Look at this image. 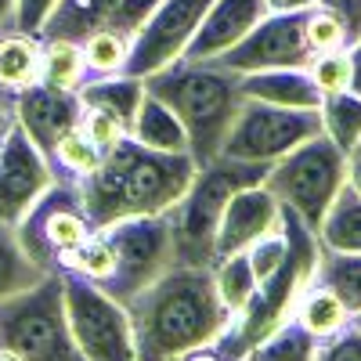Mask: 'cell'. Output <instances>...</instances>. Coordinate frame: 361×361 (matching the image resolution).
Segmentation results:
<instances>
[{"mask_svg": "<svg viewBox=\"0 0 361 361\" xmlns=\"http://www.w3.org/2000/svg\"><path fill=\"white\" fill-rule=\"evenodd\" d=\"M243 94L253 102L282 105V109H322V90L307 76V69H264L243 76Z\"/></svg>", "mask_w": 361, "mask_h": 361, "instance_id": "19", "label": "cell"}, {"mask_svg": "<svg viewBox=\"0 0 361 361\" xmlns=\"http://www.w3.org/2000/svg\"><path fill=\"white\" fill-rule=\"evenodd\" d=\"M54 8H58V0H15V29L40 37V29Z\"/></svg>", "mask_w": 361, "mask_h": 361, "instance_id": "38", "label": "cell"}, {"mask_svg": "<svg viewBox=\"0 0 361 361\" xmlns=\"http://www.w3.org/2000/svg\"><path fill=\"white\" fill-rule=\"evenodd\" d=\"M267 170H271L267 163H243V159H228V156H217L214 163L199 166L195 180L180 195V202L166 209L170 238H173V264L214 267L224 206L231 202L238 188L264 185Z\"/></svg>", "mask_w": 361, "mask_h": 361, "instance_id": "5", "label": "cell"}, {"mask_svg": "<svg viewBox=\"0 0 361 361\" xmlns=\"http://www.w3.org/2000/svg\"><path fill=\"white\" fill-rule=\"evenodd\" d=\"M15 231L22 238L25 253L33 257L44 271H54L58 257L76 250L80 243H87L98 228L90 224V217L83 214L76 180L58 177L54 185L37 199V206L15 224Z\"/></svg>", "mask_w": 361, "mask_h": 361, "instance_id": "11", "label": "cell"}, {"mask_svg": "<svg viewBox=\"0 0 361 361\" xmlns=\"http://www.w3.org/2000/svg\"><path fill=\"white\" fill-rule=\"evenodd\" d=\"M54 180L58 170L51 156L40 152L18 123L0 134V224H18Z\"/></svg>", "mask_w": 361, "mask_h": 361, "instance_id": "14", "label": "cell"}, {"mask_svg": "<svg viewBox=\"0 0 361 361\" xmlns=\"http://www.w3.org/2000/svg\"><path fill=\"white\" fill-rule=\"evenodd\" d=\"M322 134V116L311 109H282L246 98L238 109L235 123L224 137L221 156L243 159V163H279L286 152H293L296 145H304L307 137Z\"/></svg>", "mask_w": 361, "mask_h": 361, "instance_id": "9", "label": "cell"}, {"mask_svg": "<svg viewBox=\"0 0 361 361\" xmlns=\"http://www.w3.org/2000/svg\"><path fill=\"white\" fill-rule=\"evenodd\" d=\"M80 105L83 109H98L112 119L123 123V130L130 134L134 119H137V109L145 102V80L137 76H127V73H116V76H90L80 83Z\"/></svg>", "mask_w": 361, "mask_h": 361, "instance_id": "20", "label": "cell"}, {"mask_svg": "<svg viewBox=\"0 0 361 361\" xmlns=\"http://www.w3.org/2000/svg\"><path fill=\"white\" fill-rule=\"evenodd\" d=\"M98 231L109 235V243L116 250V275L102 289L112 300H119L123 307L173 264V238H170L166 214L130 217V221H119V224H109Z\"/></svg>", "mask_w": 361, "mask_h": 361, "instance_id": "10", "label": "cell"}, {"mask_svg": "<svg viewBox=\"0 0 361 361\" xmlns=\"http://www.w3.org/2000/svg\"><path fill=\"white\" fill-rule=\"evenodd\" d=\"M80 47H83V62H87V80L90 76H116L127 66L130 37L116 33V29H98V33L83 37Z\"/></svg>", "mask_w": 361, "mask_h": 361, "instance_id": "31", "label": "cell"}, {"mask_svg": "<svg viewBox=\"0 0 361 361\" xmlns=\"http://www.w3.org/2000/svg\"><path fill=\"white\" fill-rule=\"evenodd\" d=\"M130 137L141 141L145 148H156V152H188V134L180 127V119L159 98L148 94V90H145V102H141L137 119L130 127Z\"/></svg>", "mask_w": 361, "mask_h": 361, "instance_id": "22", "label": "cell"}, {"mask_svg": "<svg viewBox=\"0 0 361 361\" xmlns=\"http://www.w3.org/2000/svg\"><path fill=\"white\" fill-rule=\"evenodd\" d=\"M199 166L188 152H156L130 134L102 156V166L76 180L80 206L94 228L166 214L180 202Z\"/></svg>", "mask_w": 361, "mask_h": 361, "instance_id": "2", "label": "cell"}, {"mask_svg": "<svg viewBox=\"0 0 361 361\" xmlns=\"http://www.w3.org/2000/svg\"><path fill=\"white\" fill-rule=\"evenodd\" d=\"M209 8H214V0H159L156 11L130 37V54H127L123 73L145 80L180 62Z\"/></svg>", "mask_w": 361, "mask_h": 361, "instance_id": "12", "label": "cell"}, {"mask_svg": "<svg viewBox=\"0 0 361 361\" xmlns=\"http://www.w3.org/2000/svg\"><path fill=\"white\" fill-rule=\"evenodd\" d=\"M318 246L333 253H361V195L343 185L318 228Z\"/></svg>", "mask_w": 361, "mask_h": 361, "instance_id": "23", "label": "cell"}, {"mask_svg": "<svg viewBox=\"0 0 361 361\" xmlns=\"http://www.w3.org/2000/svg\"><path fill=\"white\" fill-rule=\"evenodd\" d=\"M314 350H318V340L296 318H286L275 333H267L246 354V361H314Z\"/></svg>", "mask_w": 361, "mask_h": 361, "instance_id": "29", "label": "cell"}, {"mask_svg": "<svg viewBox=\"0 0 361 361\" xmlns=\"http://www.w3.org/2000/svg\"><path fill=\"white\" fill-rule=\"evenodd\" d=\"M246 253H250V264H253L257 282H260V279H267L271 271H275V267L286 260V231H282V228L267 231L264 238H257V243H253Z\"/></svg>", "mask_w": 361, "mask_h": 361, "instance_id": "36", "label": "cell"}, {"mask_svg": "<svg viewBox=\"0 0 361 361\" xmlns=\"http://www.w3.org/2000/svg\"><path fill=\"white\" fill-rule=\"evenodd\" d=\"M87 80V62H83V47L80 40H44L40 54V83L58 87V90H80Z\"/></svg>", "mask_w": 361, "mask_h": 361, "instance_id": "27", "label": "cell"}, {"mask_svg": "<svg viewBox=\"0 0 361 361\" xmlns=\"http://www.w3.org/2000/svg\"><path fill=\"white\" fill-rule=\"evenodd\" d=\"M80 94L76 90H58L47 83H33L25 87L15 98V123L33 137V145L40 152H54V145L62 141L69 130L80 127Z\"/></svg>", "mask_w": 361, "mask_h": 361, "instance_id": "16", "label": "cell"}, {"mask_svg": "<svg viewBox=\"0 0 361 361\" xmlns=\"http://www.w3.org/2000/svg\"><path fill=\"white\" fill-rule=\"evenodd\" d=\"M0 29H15V0H0Z\"/></svg>", "mask_w": 361, "mask_h": 361, "instance_id": "44", "label": "cell"}, {"mask_svg": "<svg viewBox=\"0 0 361 361\" xmlns=\"http://www.w3.org/2000/svg\"><path fill=\"white\" fill-rule=\"evenodd\" d=\"M314 282L329 286L343 307L354 314H361V253H333V250H322L318 253V271H314Z\"/></svg>", "mask_w": 361, "mask_h": 361, "instance_id": "26", "label": "cell"}, {"mask_svg": "<svg viewBox=\"0 0 361 361\" xmlns=\"http://www.w3.org/2000/svg\"><path fill=\"white\" fill-rule=\"evenodd\" d=\"M44 275H51V271H44L25 253L15 224H0V300H11L25 289H33Z\"/></svg>", "mask_w": 361, "mask_h": 361, "instance_id": "25", "label": "cell"}, {"mask_svg": "<svg viewBox=\"0 0 361 361\" xmlns=\"http://www.w3.org/2000/svg\"><path fill=\"white\" fill-rule=\"evenodd\" d=\"M318 8L333 11V15L347 25L350 44H354V40H361V0H318Z\"/></svg>", "mask_w": 361, "mask_h": 361, "instance_id": "39", "label": "cell"}, {"mask_svg": "<svg viewBox=\"0 0 361 361\" xmlns=\"http://www.w3.org/2000/svg\"><path fill=\"white\" fill-rule=\"evenodd\" d=\"M145 90L159 98L188 134V152L195 166H206L221 156L224 137L243 109V76L214 62H173L152 76H145Z\"/></svg>", "mask_w": 361, "mask_h": 361, "instance_id": "3", "label": "cell"}, {"mask_svg": "<svg viewBox=\"0 0 361 361\" xmlns=\"http://www.w3.org/2000/svg\"><path fill=\"white\" fill-rule=\"evenodd\" d=\"M307 76L322 94H336V90H350V51H322L307 62Z\"/></svg>", "mask_w": 361, "mask_h": 361, "instance_id": "34", "label": "cell"}, {"mask_svg": "<svg viewBox=\"0 0 361 361\" xmlns=\"http://www.w3.org/2000/svg\"><path fill=\"white\" fill-rule=\"evenodd\" d=\"M282 231H286V260L267 279L257 282V293L250 296V304L228 322L221 340L209 347L221 361H246V354L267 333H275L286 318H293L300 293L314 282L318 253H322L318 235L286 206H282Z\"/></svg>", "mask_w": 361, "mask_h": 361, "instance_id": "4", "label": "cell"}, {"mask_svg": "<svg viewBox=\"0 0 361 361\" xmlns=\"http://www.w3.org/2000/svg\"><path fill=\"white\" fill-rule=\"evenodd\" d=\"M350 322H354V325H357V329H361V314H354V318H350Z\"/></svg>", "mask_w": 361, "mask_h": 361, "instance_id": "46", "label": "cell"}, {"mask_svg": "<svg viewBox=\"0 0 361 361\" xmlns=\"http://www.w3.org/2000/svg\"><path fill=\"white\" fill-rule=\"evenodd\" d=\"M304 37H307V47L311 54H322V51H343L350 47V37H347V25L325 8H307L304 15Z\"/></svg>", "mask_w": 361, "mask_h": 361, "instance_id": "33", "label": "cell"}, {"mask_svg": "<svg viewBox=\"0 0 361 361\" xmlns=\"http://www.w3.org/2000/svg\"><path fill=\"white\" fill-rule=\"evenodd\" d=\"M275 228H282V202L271 195L264 185L238 188L231 195V202L224 206L214 257L224 260L231 253H243V250H250L257 243V238H264L267 231H275Z\"/></svg>", "mask_w": 361, "mask_h": 361, "instance_id": "17", "label": "cell"}, {"mask_svg": "<svg viewBox=\"0 0 361 361\" xmlns=\"http://www.w3.org/2000/svg\"><path fill=\"white\" fill-rule=\"evenodd\" d=\"M4 33H8V29H0V37H4Z\"/></svg>", "mask_w": 361, "mask_h": 361, "instance_id": "47", "label": "cell"}, {"mask_svg": "<svg viewBox=\"0 0 361 361\" xmlns=\"http://www.w3.org/2000/svg\"><path fill=\"white\" fill-rule=\"evenodd\" d=\"M15 123V98H4L0 94V134Z\"/></svg>", "mask_w": 361, "mask_h": 361, "instance_id": "43", "label": "cell"}, {"mask_svg": "<svg viewBox=\"0 0 361 361\" xmlns=\"http://www.w3.org/2000/svg\"><path fill=\"white\" fill-rule=\"evenodd\" d=\"M347 185L361 195V145H354L347 152Z\"/></svg>", "mask_w": 361, "mask_h": 361, "instance_id": "40", "label": "cell"}, {"mask_svg": "<svg viewBox=\"0 0 361 361\" xmlns=\"http://www.w3.org/2000/svg\"><path fill=\"white\" fill-rule=\"evenodd\" d=\"M80 130L94 141L102 152H109V148H116L119 141L127 137L123 123H119V119H112V116H105V112H98V109H83V112H80Z\"/></svg>", "mask_w": 361, "mask_h": 361, "instance_id": "37", "label": "cell"}, {"mask_svg": "<svg viewBox=\"0 0 361 361\" xmlns=\"http://www.w3.org/2000/svg\"><path fill=\"white\" fill-rule=\"evenodd\" d=\"M0 361H22L18 354H11V350H4V347H0Z\"/></svg>", "mask_w": 361, "mask_h": 361, "instance_id": "45", "label": "cell"}, {"mask_svg": "<svg viewBox=\"0 0 361 361\" xmlns=\"http://www.w3.org/2000/svg\"><path fill=\"white\" fill-rule=\"evenodd\" d=\"M127 318L137 361H177L214 347L231 311L221 304L214 267L170 264L127 304Z\"/></svg>", "mask_w": 361, "mask_h": 361, "instance_id": "1", "label": "cell"}, {"mask_svg": "<svg viewBox=\"0 0 361 361\" xmlns=\"http://www.w3.org/2000/svg\"><path fill=\"white\" fill-rule=\"evenodd\" d=\"M0 347L22 361H87L69 333L62 275L51 271L33 289L0 300Z\"/></svg>", "mask_w": 361, "mask_h": 361, "instance_id": "6", "label": "cell"}, {"mask_svg": "<svg viewBox=\"0 0 361 361\" xmlns=\"http://www.w3.org/2000/svg\"><path fill=\"white\" fill-rule=\"evenodd\" d=\"M318 116H322V134L329 141H336L343 152L361 145V94H354V90L325 94Z\"/></svg>", "mask_w": 361, "mask_h": 361, "instance_id": "28", "label": "cell"}, {"mask_svg": "<svg viewBox=\"0 0 361 361\" xmlns=\"http://www.w3.org/2000/svg\"><path fill=\"white\" fill-rule=\"evenodd\" d=\"M314 361H361V329L347 322L340 333L318 340Z\"/></svg>", "mask_w": 361, "mask_h": 361, "instance_id": "35", "label": "cell"}, {"mask_svg": "<svg viewBox=\"0 0 361 361\" xmlns=\"http://www.w3.org/2000/svg\"><path fill=\"white\" fill-rule=\"evenodd\" d=\"M304 15L307 11H267L217 62L235 69L238 76L264 69H307L314 54L304 37Z\"/></svg>", "mask_w": 361, "mask_h": 361, "instance_id": "13", "label": "cell"}, {"mask_svg": "<svg viewBox=\"0 0 361 361\" xmlns=\"http://www.w3.org/2000/svg\"><path fill=\"white\" fill-rule=\"evenodd\" d=\"M159 0H58V8L40 29V40H83L98 29L134 37Z\"/></svg>", "mask_w": 361, "mask_h": 361, "instance_id": "15", "label": "cell"}, {"mask_svg": "<svg viewBox=\"0 0 361 361\" xmlns=\"http://www.w3.org/2000/svg\"><path fill=\"white\" fill-rule=\"evenodd\" d=\"M40 54H44L40 37L8 29L0 37V94L18 98L25 87L40 83Z\"/></svg>", "mask_w": 361, "mask_h": 361, "instance_id": "21", "label": "cell"}, {"mask_svg": "<svg viewBox=\"0 0 361 361\" xmlns=\"http://www.w3.org/2000/svg\"><path fill=\"white\" fill-rule=\"evenodd\" d=\"M214 282H217V293H221V304L231 311V318L250 304V296L257 293V275H253V264H250V253H231L224 260L214 264Z\"/></svg>", "mask_w": 361, "mask_h": 361, "instance_id": "30", "label": "cell"}, {"mask_svg": "<svg viewBox=\"0 0 361 361\" xmlns=\"http://www.w3.org/2000/svg\"><path fill=\"white\" fill-rule=\"evenodd\" d=\"M177 361H185V357H177Z\"/></svg>", "mask_w": 361, "mask_h": 361, "instance_id": "48", "label": "cell"}, {"mask_svg": "<svg viewBox=\"0 0 361 361\" xmlns=\"http://www.w3.org/2000/svg\"><path fill=\"white\" fill-rule=\"evenodd\" d=\"M347 51H350V90L361 94V40H354Z\"/></svg>", "mask_w": 361, "mask_h": 361, "instance_id": "41", "label": "cell"}, {"mask_svg": "<svg viewBox=\"0 0 361 361\" xmlns=\"http://www.w3.org/2000/svg\"><path fill=\"white\" fill-rule=\"evenodd\" d=\"M264 15H267L264 0H214V8L206 11L199 33L185 51V62H214L243 40Z\"/></svg>", "mask_w": 361, "mask_h": 361, "instance_id": "18", "label": "cell"}, {"mask_svg": "<svg viewBox=\"0 0 361 361\" xmlns=\"http://www.w3.org/2000/svg\"><path fill=\"white\" fill-rule=\"evenodd\" d=\"M264 4H267V11H307L318 0H264Z\"/></svg>", "mask_w": 361, "mask_h": 361, "instance_id": "42", "label": "cell"}, {"mask_svg": "<svg viewBox=\"0 0 361 361\" xmlns=\"http://www.w3.org/2000/svg\"><path fill=\"white\" fill-rule=\"evenodd\" d=\"M102 148L90 141L80 127L76 130H69L62 141L54 145V152H51V163H54V170H58V177H66V180H80V177H87V173H94L98 166H102Z\"/></svg>", "mask_w": 361, "mask_h": 361, "instance_id": "32", "label": "cell"}, {"mask_svg": "<svg viewBox=\"0 0 361 361\" xmlns=\"http://www.w3.org/2000/svg\"><path fill=\"white\" fill-rule=\"evenodd\" d=\"M58 275H62V289H66L69 333L80 354L87 361H137L127 307L90 279L69 275V271H58Z\"/></svg>", "mask_w": 361, "mask_h": 361, "instance_id": "8", "label": "cell"}, {"mask_svg": "<svg viewBox=\"0 0 361 361\" xmlns=\"http://www.w3.org/2000/svg\"><path fill=\"white\" fill-rule=\"evenodd\" d=\"M293 318L304 325L314 340H325V336L340 333V329L350 322V311L343 307V300L329 289V286L311 282L304 293H300L296 307H293Z\"/></svg>", "mask_w": 361, "mask_h": 361, "instance_id": "24", "label": "cell"}, {"mask_svg": "<svg viewBox=\"0 0 361 361\" xmlns=\"http://www.w3.org/2000/svg\"><path fill=\"white\" fill-rule=\"evenodd\" d=\"M343 185H347V152L325 134H314L304 145H296L279 163H271L264 177V188L286 209H293L314 235Z\"/></svg>", "mask_w": 361, "mask_h": 361, "instance_id": "7", "label": "cell"}]
</instances>
